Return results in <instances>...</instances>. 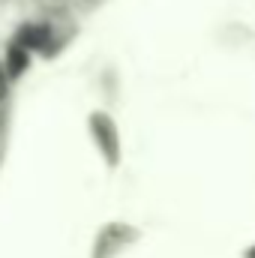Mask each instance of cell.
<instances>
[{"label":"cell","instance_id":"1","mask_svg":"<svg viewBox=\"0 0 255 258\" xmlns=\"http://www.w3.org/2000/svg\"><path fill=\"white\" fill-rule=\"evenodd\" d=\"M51 42H54V36H51V30H48L45 24H27V27H21L18 36L12 39V45L24 48L27 54H30V51H48Z\"/></svg>","mask_w":255,"mask_h":258},{"label":"cell","instance_id":"2","mask_svg":"<svg viewBox=\"0 0 255 258\" xmlns=\"http://www.w3.org/2000/svg\"><path fill=\"white\" fill-rule=\"evenodd\" d=\"M3 96H6V72L0 66V102H3Z\"/></svg>","mask_w":255,"mask_h":258}]
</instances>
